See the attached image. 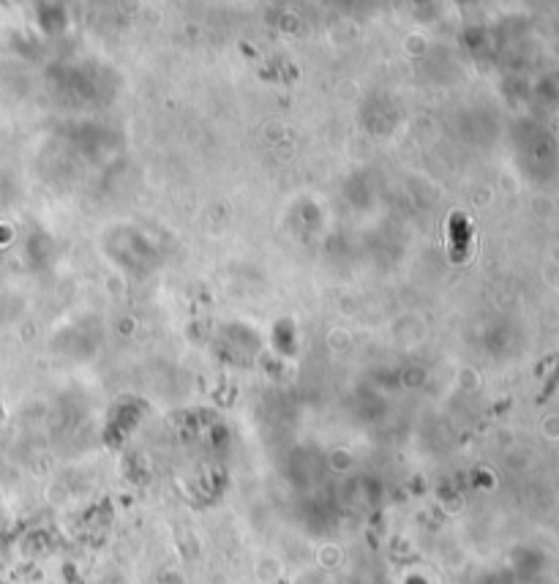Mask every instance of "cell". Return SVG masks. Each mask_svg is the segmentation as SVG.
I'll return each mask as SVG.
<instances>
[{"mask_svg":"<svg viewBox=\"0 0 559 584\" xmlns=\"http://www.w3.org/2000/svg\"><path fill=\"white\" fill-rule=\"evenodd\" d=\"M557 380H559V369H557V374H554V377H551V380H549V388L543 391V396H540V402H546V399H549L551 391H554V385H557Z\"/></svg>","mask_w":559,"mask_h":584,"instance_id":"cell-1","label":"cell"}]
</instances>
